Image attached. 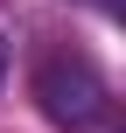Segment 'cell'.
Listing matches in <instances>:
<instances>
[{
  "label": "cell",
  "instance_id": "6da1fadb",
  "mask_svg": "<svg viewBox=\"0 0 126 133\" xmlns=\"http://www.w3.org/2000/svg\"><path fill=\"white\" fill-rule=\"evenodd\" d=\"M35 98H42V119L63 133H98L105 112H112V91L84 56H49L35 70Z\"/></svg>",
  "mask_w": 126,
  "mask_h": 133
},
{
  "label": "cell",
  "instance_id": "7a4b0ae2",
  "mask_svg": "<svg viewBox=\"0 0 126 133\" xmlns=\"http://www.w3.org/2000/svg\"><path fill=\"white\" fill-rule=\"evenodd\" d=\"M0 63H7V56H0Z\"/></svg>",
  "mask_w": 126,
  "mask_h": 133
}]
</instances>
